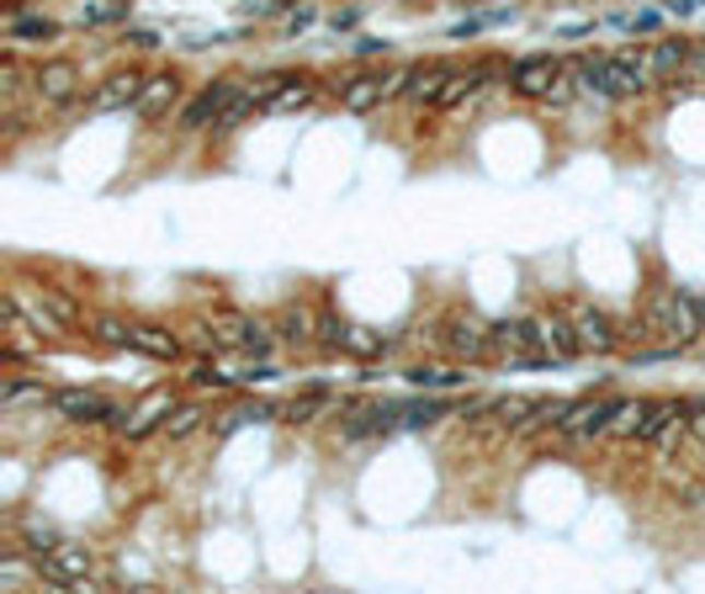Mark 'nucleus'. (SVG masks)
<instances>
[{
    "label": "nucleus",
    "mask_w": 705,
    "mask_h": 594,
    "mask_svg": "<svg viewBox=\"0 0 705 594\" xmlns=\"http://www.w3.org/2000/svg\"><path fill=\"white\" fill-rule=\"evenodd\" d=\"M245 91V74H218V80H208L191 102L176 112V128L180 133H208V128H218V117L228 112V102Z\"/></svg>",
    "instance_id": "obj_1"
},
{
    "label": "nucleus",
    "mask_w": 705,
    "mask_h": 594,
    "mask_svg": "<svg viewBox=\"0 0 705 594\" xmlns=\"http://www.w3.org/2000/svg\"><path fill=\"white\" fill-rule=\"evenodd\" d=\"M647 324H653L658 335H669L673 346H695V340L705 335V318H701V308H695V292H663V298L653 303Z\"/></svg>",
    "instance_id": "obj_2"
},
{
    "label": "nucleus",
    "mask_w": 705,
    "mask_h": 594,
    "mask_svg": "<svg viewBox=\"0 0 705 594\" xmlns=\"http://www.w3.org/2000/svg\"><path fill=\"white\" fill-rule=\"evenodd\" d=\"M610 409H615V398H604V393H584V398H567L563 415H557V435L563 441H604V424H610Z\"/></svg>",
    "instance_id": "obj_3"
},
{
    "label": "nucleus",
    "mask_w": 705,
    "mask_h": 594,
    "mask_svg": "<svg viewBox=\"0 0 705 594\" xmlns=\"http://www.w3.org/2000/svg\"><path fill=\"white\" fill-rule=\"evenodd\" d=\"M440 346H446V356L451 361H489L494 356V324H483V318L472 314H451L446 324H440Z\"/></svg>",
    "instance_id": "obj_4"
},
{
    "label": "nucleus",
    "mask_w": 705,
    "mask_h": 594,
    "mask_svg": "<svg viewBox=\"0 0 705 594\" xmlns=\"http://www.w3.org/2000/svg\"><path fill=\"white\" fill-rule=\"evenodd\" d=\"M143 85H149V70H139V65H128V70H111L91 91V96H80V106L91 112V117H102V112H128V106H139Z\"/></svg>",
    "instance_id": "obj_5"
},
{
    "label": "nucleus",
    "mask_w": 705,
    "mask_h": 594,
    "mask_svg": "<svg viewBox=\"0 0 705 594\" xmlns=\"http://www.w3.org/2000/svg\"><path fill=\"white\" fill-rule=\"evenodd\" d=\"M176 404H180V398L171 393V387H165V393H149L139 409H128V415L117 409L111 430H117V435H122L128 446H139V441H149L154 430H165V420H171V409H176Z\"/></svg>",
    "instance_id": "obj_6"
},
{
    "label": "nucleus",
    "mask_w": 705,
    "mask_h": 594,
    "mask_svg": "<svg viewBox=\"0 0 705 594\" xmlns=\"http://www.w3.org/2000/svg\"><path fill=\"white\" fill-rule=\"evenodd\" d=\"M91 547H74V541H59L54 552H43L33 558V573L37 579H48L54 590H74V584H85L91 579Z\"/></svg>",
    "instance_id": "obj_7"
},
{
    "label": "nucleus",
    "mask_w": 705,
    "mask_h": 594,
    "mask_svg": "<svg viewBox=\"0 0 705 594\" xmlns=\"http://www.w3.org/2000/svg\"><path fill=\"white\" fill-rule=\"evenodd\" d=\"M526 318H530V335H536V350L557 356V366H563V361H573V356H584V346H578V329H573L567 308H541V314H526Z\"/></svg>",
    "instance_id": "obj_8"
},
{
    "label": "nucleus",
    "mask_w": 705,
    "mask_h": 594,
    "mask_svg": "<svg viewBox=\"0 0 705 594\" xmlns=\"http://www.w3.org/2000/svg\"><path fill=\"white\" fill-rule=\"evenodd\" d=\"M388 430H403V404L398 398H372V404L345 409L340 441H366V435H388Z\"/></svg>",
    "instance_id": "obj_9"
},
{
    "label": "nucleus",
    "mask_w": 705,
    "mask_h": 594,
    "mask_svg": "<svg viewBox=\"0 0 705 594\" xmlns=\"http://www.w3.org/2000/svg\"><path fill=\"white\" fill-rule=\"evenodd\" d=\"M33 96L43 106H74L85 91H80V65L74 59H43L33 70Z\"/></svg>",
    "instance_id": "obj_10"
},
{
    "label": "nucleus",
    "mask_w": 705,
    "mask_h": 594,
    "mask_svg": "<svg viewBox=\"0 0 705 594\" xmlns=\"http://www.w3.org/2000/svg\"><path fill=\"white\" fill-rule=\"evenodd\" d=\"M48 409L70 424H111L117 420V404L102 398V393H91V387H54Z\"/></svg>",
    "instance_id": "obj_11"
},
{
    "label": "nucleus",
    "mask_w": 705,
    "mask_h": 594,
    "mask_svg": "<svg viewBox=\"0 0 705 594\" xmlns=\"http://www.w3.org/2000/svg\"><path fill=\"white\" fill-rule=\"evenodd\" d=\"M653 85H658V74L647 70V48H615L610 54V96L615 102L647 96Z\"/></svg>",
    "instance_id": "obj_12"
},
{
    "label": "nucleus",
    "mask_w": 705,
    "mask_h": 594,
    "mask_svg": "<svg viewBox=\"0 0 705 594\" xmlns=\"http://www.w3.org/2000/svg\"><path fill=\"white\" fill-rule=\"evenodd\" d=\"M557 74H563V59H552V54H526V59L509 65V91H515L520 102H547V91L557 85Z\"/></svg>",
    "instance_id": "obj_13"
},
{
    "label": "nucleus",
    "mask_w": 705,
    "mask_h": 594,
    "mask_svg": "<svg viewBox=\"0 0 705 594\" xmlns=\"http://www.w3.org/2000/svg\"><path fill=\"white\" fill-rule=\"evenodd\" d=\"M334 96H340V106H345L351 117H366V112L388 106V70H355V74H345V80L334 85Z\"/></svg>",
    "instance_id": "obj_14"
},
{
    "label": "nucleus",
    "mask_w": 705,
    "mask_h": 594,
    "mask_svg": "<svg viewBox=\"0 0 705 594\" xmlns=\"http://www.w3.org/2000/svg\"><path fill=\"white\" fill-rule=\"evenodd\" d=\"M218 318H223V329H228V346H239L245 356H255V361H266L271 350H277V324H266V318H249V314H234V308H218Z\"/></svg>",
    "instance_id": "obj_15"
},
{
    "label": "nucleus",
    "mask_w": 705,
    "mask_h": 594,
    "mask_svg": "<svg viewBox=\"0 0 705 594\" xmlns=\"http://www.w3.org/2000/svg\"><path fill=\"white\" fill-rule=\"evenodd\" d=\"M567 318H573V329H578L584 356H610V350H621V335H615L610 314H600L595 303H567Z\"/></svg>",
    "instance_id": "obj_16"
},
{
    "label": "nucleus",
    "mask_w": 705,
    "mask_h": 594,
    "mask_svg": "<svg viewBox=\"0 0 705 594\" xmlns=\"http://www.w3.org/2000/svg\"><path fill=\"white\" fill-rule=\"evenodd\" d=\"M180 106V74L176 70H160V74H149V85H143V96H139V112L143 123H160V117H171Z\"/></svg>",
    "instance_id": "obj_17"
},
{
    "label": "nucleus",
    "mask_w": 705,
    "mask_h": 594,
    "mask_svg": "<svg viewBox=\"0 0 705 594\" xmlns=\"http://www.w3.org/2000/svg\"><path fill=\"white\" fill-rule=\"evenodd\" d=\"M340 409V393L334 387H324V383H314V387H303L292 404H282V420L286 424H314V420H329Z\"/></svg>",
    "instance_id": "obj_18"
},
{
    "label": "nucleus",
    "mask_w": 705,
    "mask_h": 594,
    "mask_svg": "<svg viewBox=\"0 0 705 594\" xmlns=\"http://www.w3.org/2000/svg\"><path fill=\"white\" fill-rule=\"evenodd\" d=\"M679 415H684V398H647V404H642V420H636L632 446H658V435H663Z\"/></svg>",
    "instance_id": "obj_19"
},
{
    "label": "nucleus",
    "mask_w": 705,
    "mask_h": 594,
    "mask_svg": "<svg viewBox=\"0 0 705 594\" xmlns=\"http://www.w3.org/2000/svg\"><path fill=\"white\" fill-rule=\"evenodd\" d=\"M690 37H653L647 43V70L658 74V80H673V74H684V65H690Z\"/></svg>",
    "instance_id": "obj_20"
},
{
    "label": "nucleus",
    "mask_w": 705,
    "mask_h": 594,
    "mask_svg": "<svg viewBox=\"0 0 705 594\" xmlns=\"http://www.w3.org/2000/svg\"><path fill=\"white\" fill-rule=\"evenodd\" d=\"M451 74H457V65H446V59H424V65H414V80H409V102H414V106H435Z\"/></svg>",
    "instance_id": "obj_21"
},
{
    "label": "nucleus",
    "mask_w": 705,
    "mask_h": 594,
    "mask_svg": "<svg viewBox=\"0 0 705 594\" xmlns=\"http://www.w3.org/2000/svg\"><path fill=\"white\" fill-rule=\"evenodd\" d=\"M567 70L578 80V91L584 96H604V102H615L610 96V54H573L567 59Z\"/></svg>",
    "instance_id": "obj_22"
},
{
    "label": "nucleus",
    "mask_w": 705,
    "mask_h": 594,
    "mask_svg": "<svg viewBox=\"0 0 705 594\" xmlns=\"http://www.w3.org/2000/svg\"><path fill=\"white\" fill-rule=\"evenodd\" d=\"M277 335H282V346H292V350L318 346V314L303 308V303H286L282 314H277Z\"/></svg>",
    "instance_id": "obj_23"
},
{
    "label": "nucleus",
    "mask_w": 705,
    "mask_h": 594,
    "mask_svg": "<svg viewBox=\"0 0 705 594\" xmlns=\"http://www.w3.org/2000/svg\"><path fill=\"white\" fill-rule=\"evenodd\" d=\"M11 308H16V314L27 318V324H33L37 335H64V329H70L64 318H59L54 308H48V303H43V298H37L33 287H11Z\"/></svg>",
    "instance_id": "obj_24"
},
{
    "label": "nucleus",
    "mask_w": 705,
    "mask_h": 594,
    "mask_svg": "<svg viewBox=\"0 0 705 594\" xmlns=\"http://www.w3.org/2000/svg\"><path fill=\"white\" fill-rule=\"evenodd\" d=\"M133 350L149 356V361H176L180 340H176V329H165V324H133Z\"/></svg>",
    "instance_id": "obj_25"
},
{
    "label": "nucleus",
    "mask_w": 705,
    "mask_h": 594,
    "mask_svg": "<svg viewBox=\"0 0 705 594\" xmlns=\"http://www.w3.org/2000/svg\"><path fill=\"white\" fill-rule=\"evenodd\" d=\"M314 96H318V80H314V74H292L282 91L266 102V112H271V117H286V112H303V106H314Z\"/></svg>",
    "instance_id": "obj_26"
},
{
    "label": "nucleus",
    "mask_w": 705,
    "mask_h": 594,
    "mask_svg": "<svg viewBox=\"0 0 705 594\" xmlns=\"http://www.w3.org/2000/svg\"><path fill=\"white\" fill-rule=\"evenodd\" d=\"M5 329H11V340H5V366H22V361L43 356V340H33L37 329L22 314H16V308H11V324H5Z\"/></svg>",
    "instance_id": "obj_27"
},
{
    "label": "nucleus",
    "mask_w": 705,
    "mask_h": 594,
    "mask_svg": "<svg viewBox=\"0 0 705 594\" xmlns=\"http://www.w3.org/2000/svg\"><path fill=\"white\" fill-rule=\"evenodd\" d=\"M54 398V387L43 383V377H5L0 383V409H22V404H48Z\"/></svg>",
    "instance_id": "obj_28"
},
{
    "label": "nucleus",
    "mask_w": 705,
    "mask_h": 594,
    "mask_svg": "<svg viewBox=\"0 0 705 594\" xmlns=\"http://www.w3.org/2000/svg\"><path fill=\"white\" fill-rule=\"evenodd\" d=\"M530 346H536L530 318H498L494 324V356H526Z\"/></svg>",
    "instance_id": "obj_29"
},
{
    "label": "nucleus",
    "mask_w": 705,
    "mask_h": 594,
    "mask_svg": "<svg viewBox=\"0 0 705 594\" xmlns=\"http://www.w3.org/2000/svg\"><path fill=\"white\" fill-rule=\"evenodd\" d=\"M403 377H409V387H424V393H451V387L467 383L461 366H409Z\"/></svg>",
    "instance_id": "obj_30"
},
{
    "label": "nucleus",
    "mask_w": 705,
    "mask_h": 594,
    "mask_svg": "<svg viewBox=\"0 0 705 594\" xmlns=\"http://www.w3.org/2000/svg\"><path fill=\"white\" fill-rule=\"evenodd\" d=\"M202 420H208V409H202L197 398H186V404L171 409V420H165L160 435H165V441H186V435H197V430H202Z\"/></svg>",
    "instance_id": "obj_31"
},
{
    "label": "nucleus",
    "mask_w": 705,
    "mask_h": 594,
    "mask_svg": "<svg viewBox=\"0 0 705 594\" xmlns=\"http://www.w3.org/2000/svg\"><path fill=\"white\" fill-rule=\"evenodd\" d=\"M642 404H647V398H615V409H610V424H604V441H632V435H636V420H642Z\"/></svg>",
    "instance_id": "obj_32"
},
{
    "label": "nucleus",
    "mask_w": 705,
    "mask_h": 594,
    "mask_svg": "<svg viewBox=\"0 0 705 594\" xmlns=\"http://www.w3.org/2000/svg\"><path fill=\"white\" fill-rule=\"evenodd\" d=\"M91 335H96V346L133 350V324H122V318H111V314H96V318H91Z\"/></svg>",
    "instance_id": "obj_33"
},
{
    "label": "nucleus",
    "mask_w": 705,
    "mask_h": 594,
    "mask_svg": "<svg viewBox=\"0 0 705 594\" xmlns=\"http://www.w3.org/2000/svg\"><path fill=\"white\" fill-rule=\"evenodd\" d=\"M11 37H16V43H54V37H59V22L22 11V16H11Z\"/></svg>",
    "instance_id": "obj_34"
},
{
    "label": "nucleus",
    "mask_w": 705,
    "mask_h": 594,
    "mask_svg": "<svg viewBox=\"0 0 705 594\" xmlns=\"http://www.w3.org/2000/svg\"><path fill=\"white\" fill-rule=\"evenodd\" d=\"M255 112H266V102H260V96H255V91H239V96H234V102H228V112H223V117H218V133H234V128H245L249 117H255Z\"/></svg>",
    "instance_id": "obj_35"
},
{
    "label": "nucleus",
    "mask_w": 705,
    "mask_h": 594,
    "mask_svg": "<svg viewBox=\"0 0 705 594\" xmlns=\"http://www.w3.org/2000/svg\"><path fill=\"white\" fill-rule=\"evenodd\" d=\"M383 350H392V340L372 335V329H361V324H351V329H345V356H355V361H372V356H383Z\"/></svg>",
    "instance_id": "obj_36"
},
{
    "label": "nucleus",
    "mask_w": 705,
    "mask_h": 594,
    "mask_svg": "<svg viewBox=\"0 0 705 594\" xmlns=\"http://www.w3.org/2000/svg\"><path fill=\"white\" fill-rule=\"evenodd\" d=\"M345 329H351L345 318L334 314V308H324V314H318V346H324V350H334V356H340V350H345Z\"/></svg>",
    "instance_id": "obj_37"
},
{
    "label": "nucleus",
    "mask_w": 705,
    "mask_h": 594,
    "mask_svg": "<svg viewBox=\"0 0 705 594\" xmlns=\"http://www.w3.org/2000/svg\"><path fill=\"white\" fill-rule=\"evenodd\" d=\"M133 0H102V5H85L80 11V27H106V22H122Z\"/></svg>",
    "instance_id": "obj_38"
},
{
    "label": "nucleus",
    "mask_w": 705,
    "mask_h": 594,
    "mask_svg": "<svg viewBox=\"0 0 705 594\" xmlns=\"http://www.w3.org/2000/svg\"><path fill=\"white\" fill-rule=\"evenodd\" d=\"M186 383L191 387H202V393H234V387L245 383V377H223V372H218V366H208V361H202V366H191V377H186Z\"/></svg>",
    "instance_id": "obj_39"
},
{
    "label": "nucleus",
    "mask_w": 705,
    "mask_h": 594,
    "mask_svg": "<svg viewBox=\"0 0 705 594\" xmlns=\"http://www.w3.org/2000/svg\"><path fill=\"white\" fill-rule=\"evenodd\" d=\"M440 409H446V404H435V398H414V404H403V430H424L430 420H440Z\"/></svg>",
    "instance_id": "obj_40"
},
{
    "label": "nucleus",
    "mask_w": 705,
    "mask_h": 594,
    "mask_svg": "<svg viewBox=\"0 0 705 594\" xmlns=\"http://www.w3.org/2000/svg\"><path fill=\"white\" fill-rule=\"evenodd\" d=\"M37 298H43V303H48L54 314L64 318L70 329H74V324H80V308H74V298H70V292H54V287H37Z\"/></svg>",
    "instance_id": "obj_41"
},
{
    "label": "nucleus",
    "mask_w": 705,
    "mask_h": 594,
    "mask_svg": "<svg viewBox=\"0 0 705 594\" xmlns=\"http://www.w3.org/2000/svg\"><path fill=\"white\" fill-rule=\"evenodd\" d=\"M286 80H292V74H286V70H266V74H255V80H245V85H249V91H255V96H260V102H271V96L282 91Z\"/></svg>",
    "instance_id": "obj_42"
},
{
    "label": "nucleus",
    "mask_w": 705,
    "mask_h": 594,
    "mask_svg": "<svg viewBox=\"0 0 705 594\" xmlns=\"http://www.w3.org/2000/svg\"><path fill=\"white\" fill-rule=\"evenodd\" d=\"M234 415H239L245 424H260V420H277V415H282V404H266V398H255V404H239Z\"/></svg>",
    "instance_id": "obj_43"
},
{
    "label": "nucleus",
    "mask_w": 705,
    "mask_h": 594,
    "mask_svg": "<svg viewBox=\"0 0 705 594\" xmlns=\"http://www.w3.org/2000/svg\"><path fill=\"white\" fill-rule=\"evenodd\" d=\"M684 420H690V441L705 446V398H684Z\"/></svg>",
    "instance_id": "obj_44"
},
{
    "label": "nucleus",
    "mask_w": 705,
    "mask_h": 594,
    "mask_svg": "<svg viewBox=\"0 0 705 594\" xmlns=\"http://www.w3.org/2000/svg\"><path fill=\"white\" fill-rule=\"evenodd\" d=\"M292 0H245V16H286Z\"/></svg>",
    "instance_id": "obj_45"
},
{
    "label": "nucleus",
    "mask_w": 705,
    "mask_h": 594,
    "mask_svg": "<svg viewBox=\"0 0 705 594\" xmlns=\"http://www.w3.org/2000/svg\"><path fill=\"white\" fill-rule=\"evenodd\" d=\"M314 27V11H286L282 16V37H297V33H308Z\"/></svg>",
    "instance_id": "obj_46"
},
{
    "label": "nucleus",
    "mask_w": 705,
    "mask_h": 594,
    "mask_svg": "<svg viewBox=\"0 0 705 594\" xmlns=\"http://www.w3.org/2000/svg\"><path fill=\"white\" fill-rule=\"evenodd\" d=\"M355 22H361V5H345V11H334V16H329V27H334V33H351Z\"/></svg>",
    "instance_id": "obj_47"
},
{
    "label": "nucleus",
    "mask_w": 705,
    "mask_h": 594,
    "mask_svg": "<svg viewBox=\"0 0 705 594\" xmlns=\"http://www.w3.org/2000/svg\"><path fill=\"white\" fill-rule=\"evenodd\" d=\"M128 43L149 54V48H160V33H149V27H133V33H128Z\"/></svg>",
    "instance_id": "obj_48"
},
{
    "label": "nucleus",
    "mask_w": 705,
    "mask_h": 594,
    "mask_svg": "<svg viewBox=\"0 0 705 594\" xmlns=\"http://www.w3.org/2000/svg\"><path fill=\"white\" fill-rule=\"evenodd\" d=\"M355 54H361V59H372V54H388V37H361V43H355Z\"/></svg>",
    "instance_id": "obj_49"
},
{
    "label": "nucleus",
    "mask_w": 705,
    "mask_h": 594,
    "mask_svg": "<svg viewBox=\"0 0 705 594\" xmlns=\"http://www.w3.org/2000/svg\"><path fill=\"white\" fill-rule=\"evenodd\" d=\"M705 0H663V11H669V16H690V11H701Z\"/></svg>",
    "instance_id": "obj_50"
},
{
    "label": "nucleus",
    "mask_w": 705,
    "mask_h": 594,
    "mask_svg": "<svg viewBox=\"0 0 705 594\" xmlns=\"http://www.w3.org/2000/svg\"><path fill=\"white\" fill-rule=\"evenodd\" d=\"M632 33H658V11H642L632 22Z\"/></svg>",
    "instance_id": "obj_51"
},
{
    "label": "nucleus",
    "mask_w": 705,
    "mask_h": 594,
    "mask_svg": "<svg viewBox=\"0 0 705 594\" xmlns=\"http://www.w3.org/2000/svg\"><path fill=\"white\" fill-rule=\"evenodd\" d=\"M695 308H701V318H705V292H695Z\"/></svg>",
    "instance_id": "obj_52"
}]
</instances>
